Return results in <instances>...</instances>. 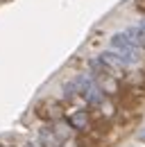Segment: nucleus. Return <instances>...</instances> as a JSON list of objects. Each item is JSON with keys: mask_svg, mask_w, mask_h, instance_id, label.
I'll use <instances>...</instances> for the list:
<instances>
[{"mask_svg": "<svg viewBox=\"0 0 145 147\" xmlns=\"http://www.w3.org/2000/svg\"><path fill=\"white\" fill-rule=\"evenodd\" d=\"M66 104L64 102H59V100H54V97H48V100H43V102H39L36 104V118H41L43 122H48V125H52L57 120H61V118H66Z\"/></svg>", "mask_w": 145, "mask_h": 147, "instance_id": "f257e3e1", "label": "nucleus"}, {"mask_svg": "<svg viewBox=\"0 0 145 147\" xmlns=\"http://www.w3.org/2000/svg\"><path fill=\"white\" fill-rule=\"evenodd\" d=\"M72 111H66V120L70 122V127L77 131V134H89L95 129V118H93V111L89 109H75L70 107Z\"/></svg>", "mask_w": 145, "mask_h": 147, "instance_id": "f03ea898", "label": "nucleus"}, {"mask_svg": "<svg viewBox=\"0 0 145 147\" xmlns=\"http://www.w3.org/2000/svg\"><path fill=\"white\" fill-rule=\"evenodd\" d=\"M95 86L98 91L107 97H116L123 91V79L116 75H107V73H95Z\"/></svg>", "mask_w": 145, "mask_h": 147, "instance_id": "7ed1b4c3", "label": "nucleus"}, {"mask_svg": "<svg viewBox=\"0 0 145 147\" xmlns=\"http://www.w3.org/2000/svg\"><path fill=\"white\" fill-rule=\"evenodd\" d=\"M54 131V136L59 138V140H68V138H75L77 136V131L70 127V122L66 120V118H61V120H57V122H52L50 125Z\"/></svg>", "mask_w": 145, "mask_h": 147, "instance_id": "20e7f679", "label": "nucleus"}, {"mask_svg": "<svg viewBox=\"0 0 145 147\" xmlns=\"http://www.w3.org/2000/svg\"><path fill=\"white\" fill-rule=\"evenodd\" d=\"M61 147H82V145H79V140L75 136V138H68V140H61Z\"/></svg>", "mask_w": 145, "mask_h": 147, "instance_id": "39448f33", "label": "nucleus"}, {"mask_svg": "<svg viewBox=\"0 0 145 147\" xmlns=\"http://www.w3.org/2000/svg\"><path fill=\"white\" fill-rule=\"evenodd\" d=\"M134 2H136V7H138V9L145 14V0H134Z\"/></svg>", "mask_w": 145, "mask_h": 147, "instance_id": "423d86ee", "label": "nucleus"}, {"mask_svg": "<svg viewBox=\"0 0 145 147\" xmlns=\"http://www.w3.org/2000/svg\"><path fill=\"white\" fill-rule=\"evenodd\" d=\"M0 147H5V145H0Z\"/></svg>", "mask_w": 145, "mask_h": 147, "instance_id": "0eeeda50", "label": "nucleus"}]
</instances>
